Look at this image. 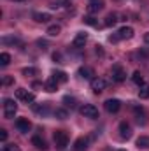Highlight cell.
<instances>
[{
	"mask_svg": "<svg viewBox=\"0 0 149 151\" xmlns=\"http://www.w3.org/2000/svg\"><path fill=\"white\" fill-rule=\"evenodd\" d=\"M53 141H54V146H56L58 150H65V148L69 146V135H67V132H63V130H56L54 135H53Z\"/></svg>",
	"mask_w": 149,
	"mask_h": 151,
	"instance_id": "1",
	"label": "cell"
},
{
	"mask_svg": "<svg viewBox=\"0 0 149 151\" xmlns=\"http://www.w3.org/2000/svg\"><path fill=\"white\" fill-rule=\"evenodd\" d=\"M16 113H18V104L12 99H5L4 100V116L7 119H11V118L16 116Z\"/></svg>",
	"mask_w": 149,
	"mask_h": 151,
	"instance_id": "2",
	"label": "cell"
},
{
	"mask_svg": "<svg viewBox=\"0 0 149 151\" xmlns=\"http://www.w3.org/2000/svg\"><path fill=\"white\" fill-rule=\"evenodd\" d=\"M81 114L84 118H90V119H97L98 118V109L93 106V104H84L81 107Z\"/></svg>",
	"mask_w": 149,
	"mask_h": 151,
	"instance_id": "3",
	"label": "cell"
},
{
	"mask_svg": "<svg viewBox=\"0 0 149 151\" xmlns=\"http://www.w3.org/2000/svg\"><path fill=\"white\" fill-rule=\"evenodd\" d=\"M112 81L114 83H123L125 79H126V72H125V69L121 67V65H114L112 67Z\"/></svg>",
	"mask_w": 149,
	"mask_h": 151,
	"instance_id": "4",
	"label": "cell"
},
{
	"mask_svg": "<svg viewBox=\"0 0 149 151\" xmlns=\"http://www.w3.org/2000/svg\"><path fill=\"white\" fill-rule=\"evenodd\" d=\"M105 111L111 114H116L119 109H121V102L117 100V99H109V100H105Z\"/></svg>",
	"mask_w": 149,
	"mask_h": 151,
	"instance_id": "5",
	"label": "cell"
},
{
	"mask_svg": "<svg viewBox=\"0 0 149 151\" xmlns=\"http://www.w3.org/2000/svg\"><path fill=\"white\" fill-rule=\"evenodd\" d=\"M105 86H107V83H105V79H102V77H95V79L91 81V90H93L95 93L104 91V90H105Z\"/></svg>",
	"mask_w": 149,
	"mask_h": 151,
	"instance_id": "6",
	"label": "cell"
},
{
	"mask_svg": "<svg viewBox=\"0 0 149 151\" xmlns=\"http://www.w3.org/2000/svg\"><path fill=\"white\" fill-rule=\"evenodd\" d=\"M16 128H18L19 132L27 134V132H30V128H32V123H30L27 118H18V119H16Z\"/></svg>",
	"mask_w": 149,
	"mask_h": 151,
	"instance_id": "7",
	"label": "cell"
},
{
	"mask_svg": "<svg viewBox=\"0 0 149 151\" xmlns=\"http://www.w3.org/2000/svg\"><path fill=\"white\" fill-rule=\"evenodd\" d=\"M133 114L139 125H146V109L140 106H133Z\"/></svg>",
	"mask_w": 149,
	"mask_h": 151,
	"instance_id": "8",
	"label": "cell"
},
{
	"mask_svg": "<svg viewBox=\"0 0 149 151\" xmlns=\"http://www.w3.org/2000/svg\"><path fill=\"white\" fill-rule=\"evenodd\" d=\"M86 40H88V35H86L84 32H79V34H77V35L74 37V42H72V46H74L75 49H81V47H84Z\"/></svg>",
	"mask_w": 149,
	"mask_h": 151,
	"instance_id": "9",
	"label": "cell"
},
{
	"mask_svg": "<svg viewBox=\"0 0 149 151\" xmlns=\"http://www.w3.org/2000/svg\"><path fill=\"white\" fill-rule=\"evenodd\" d=\"M119 135L123 139H130L132 137V127L126 123V121H121L119 123Z\"/></svg>",
	"mask_w": 149,
	"mask_h": 151,
	"instance_id": "10",
	"label": "cell"
},
{
	"mask_svg": "<svg viewBox=\"0 0 149 151\" xmlns=\"http://www.w3.org/2000/svg\"><path fill=\"white\" fill-rule=\"evenodd\" d=\"M100 9H104V0H90V4H88L90 12H98Z\"/></svg>",
	"mask_w": 149,
	"mask_h": 151,
	"instance_id": "11",
	"label": "cell"
},
{
	"mask_svg": "<svg viewBox=\"0 0 149 151\" xmlns=\"http://www.w3.org/2000/svg\"><path fill=\"white\" fill-rule=\"evenodd\" d=\"M79 76H81L82 79H90V81H93V79H95V77H93V76H95V70L90 69V67H81V69H79Z\"/></svg>",
	"mask_w": 149,
	"mask_h": 151,
	"instance_id": "12",
	"label": "cell"
},
{
	"mask_svg": "<svg viewBox=\"0 0 149 151\" xmlns=\"http://www.w3.org/2000/svg\"><path fill=\"white\" fill-rule=\"evenodd\" d=\"M88 150V139L86 137H79L74 142V151H86Z\"/></svg>",
	"mask_w": 149,
	"mask_h": 151,
	"instance_id": "13",
	"label": "cell"
},
{
	"mask_svg": "<svg viewBox=\"0 0 149 151\" xmlns=\"http://www.w3.org/2000/svg\"><path fill=\"white\" fill-rule=\"evenodd\" d=\"M117 37L119 39H132L133 37V28H132V27H123V28H119Z\"/></svg>",
	"mask_w": 149,
	"mask_h": 151,
	"instance_id": "14",
	"label": "cell"
},
{
	"mask_svg": "<svg viewBox=\"0 0 149 151\" xmlns=\"http://www.w3.org/2000/svg\"><path fill=\"white\" fill-rule=\"evenodd\" d=\"M44 88H46V91L53 93V91H56V90H58V81H56L54 77H51V79H47V81H46Z\"/></svg>",
	"mask_w": 149,
	"mask_h": 151,
	"instance_id": "15",
	"label": "cell"
},
{
	"mask_svg": "<svg viewBox=\"0 0 149 151\" xmlns=\"http://www.w3.org/2000/svg\"><path fill=\"white\" fill-rule=\"evenodd\" d=\"M32 144L37 148V150H40V151H46V141L42 139V137H39V135H35V137H32Z\"/></svg>",
	"mask_w": 149,
	"mask_h": 151,
	"instance_id": "16",
	"label": "cell"
},
{
	"mask_svg": "<svg viewBox=\"0 0 149 151\" xmlns=\"http://www.w3.org/2000/svg\"><path fill=\"white\" fill-rule=\"evenodd\" d=\"M34 19L37 23H47L51 19V14H47V12H34Z\"/></svg>",
	"mask_w": 149,
	"mask_h": 151,
	"instance_id": "17",
	"label": "cell"
},
{
	"mask_svg": "<svg viewBox=\"0 0 149 151\" xmlns=\"http://www.w3.org/2000/svg\"><path fill=\"white\" fill-rule=\"evenodd\" d=\"M137 148L149 150V137H146V135H140V137L137 139Z\"/></svg>",
	"mask_w": 149,
	"mask_h": 151,
	"instance_id": "18",
	"label": "cell"
},
{
	"mask_svg": "<svg viewBox=\"0 0 149 151\" xmlns=\"http://www.w3.org/2000/svg\"><path fill=\"white\" fill-rule=\"evenodd\" d=\"M53 77H54L58 83H67V79H69L67 74H65V72H62V70H54V72H53Z\"/></svg>",
	"mask_w": 149,
	"mask_h": 151,
	"instance_id": "19",
	"label": "cell"
},
{
	"mask_svg": "<svg viewBox=\"0 0 149 151\" xmlns=\"http://www.w3.org/2000/svg\"><path fill=\"white\" fill-rule=\"evenodd\" d=\"M60 32H62L60 25H51V27L47 28V35H51V37H56V35H60Z\"/></svg>",
	"mask_w": 149,
	"mask_h": 151,
	"instance_id": "20",
	"label": "cell"
},
{
	"mask_svg": "<svg viewBox=\"0 0 149 151\" xmlns=\"http://www.w3.org/2000/svg\"><path fill=\"white\" fill-rule=\"evenodd\" d=\"M63 104L67 106V107H70V109H75V106H77V100H75L74 97H63Z\"/></svg>",
	"mask_w": 149,
	"mask_h": 151,
	"instance_id": "21",
	"label": "cell"
},
{
	"mask_svg": "<svg viewBox=\"0 0 149 151\" xmlns=\"http://www.w3.org/2000/svg\"><path fill=\"white\" fill-rule=\"evenodd\" d=\"M139 97H140L142 100L149 99V84H142V86H140V90H139Z\"/></svg>",
	"mask_w": 149,
	"mask_h": 151,
	"instance_id": "22",
	"label": "cell"
},
{
	"mask_svg": "<svg viewBox=\"0 0 149 151\" xmlns=\"http://www.w3.org/2000/svg\"><path fill=\"white\" fill-rule=\"evenodd\" d=\"M51 111V107H49V104H44V106H40V107H35V113L40 114V116H47Z\"/></svg>",
	"mask_w": 149,
	"mask_h": 151,
	"instance_id": "23",
	"label": "cell"
},
{
	"mask_svg": "<svg viewBox=\"0 0 149 151\" xmlns=\"http://www.w3.org/2000/svg\"><path fill=\"white\" fill-rule=\"evenodd\" d=\"M117 21H119V19H117V14H109V16L105 18V27H114Z\"/></svg>",
	"mask_w": 149,
	"mask_h": 151,
	"instance_id": "24",
	"label": "cell"
},
{
	"mask_svg": "<svg viewBox=\"0 0 149 151\" xmlns=\"http://www.w3.org/2000/svg\"><path fill=\"white\" fill-rule=\"evenodd\" d=\"M9 63H11V55L9 53H2L0 55V65L2 67H7Z\"/></svg>",
	"mask_w": 149,
	"mask_h": 151,
	"instance_id": "25",
	"label": "cell"
},
{
	"mask_svg": "<svg viewBox=\"0 0 149 151\" xmlns=\"http://www.w3.org/2000/svg\"><path fill=\"white\" fill-rule=\"evenodd\" d=\"M132 79H133V83H135V84H139V86H142V84H144V79H142V74H140L139 70H135V72H133V76H132Z\"/></svg>",
	"mask_w": 149,
	"mask_h": 151,
	"instance_id": "26",
	"label": "cell"
},
{
	"mask_svg": "<svg viewBox=\"0 0 149 151\" xmlns=\"http://www.w3.org/2000/svg\"><path fill=\"white\" fill-rule=\"evenodd\" d=\"M28 95V91L25 90V88H18L16 90V99H19V100H25V97Z\"/></svg>",
	"mask_w": 149,
	"mask_h": 151,
	"instance_id": "27",
	"label": "cell"
},
{
	"mask_svg": "<svg viewBox=\"0 0 149 151\" xmlns=\"http://www.w3.org/2000/svg\"><path fill=\"white\" fill-rule=\"evenodd\" d=\"M54 116H56L58 119H65V118L69 116V113H67V109H56V111H54Z\"/></svg>",
	"mask_w": 149,
	"mask_h": 151,
	"instance_id": "28",
	"label": "cell"
},
{
	"mask_svg": "<svg viewBox=\"0 0 149 151\" xmlns=\"http://www.w3.org/2000/svg\"><path fill=\"white\" fill-rule=\"evenodd\" d=\"M84 23L90 25V27H97V25H98V21H97L93 16H86V18H84Z\"/></svg>",
	"mask_w": 149,
	"mask_h": 151,
	"instance_id": "29",
	"label": "cell"
},
{
	"mask_svg": "<svg viewBox=\"0 0 149 151\" xmlns=\"http://www.w3.org/2000/svg\"><path fill=\"white\" fill-rule=\"evenodd\" d=\"M63 5H69V2H67V0H54V2L51 4L53 9H58V7H63Z\"/></svg>",
	"mask_w": 149,
	"mask_h": 151,
	"instance_id": "30",
	"label": "cell"
},
{
	"mask_svg": "<svg viewBox=\"0 0 149 151\" xmlns=\"http://www.w3.org/2000/svg\"><path fill=\"white\" fill-rule=\"evenodd\" d=\"M37 74V69H34V67H27V69H23V76H35Z\"/></svg>",
	"mask_w": 149,
	"mask_h": 151,
	"instance_id": "31",
	"label": "cell"
},
{
	"mask_svg": "<svg viewBox=\"0 0 149 151\" xmlns=\"http://www.w3.org/2000/svg\"><path fill=\"white\" fill-rule=\"evenodd\" d=\"M2 151H19V150H18V146H16V144H7V146H4V148H2Z\"/></svg>",
	"mask_w": 149,
	"mask_h": 151,
	"instance_id": "32",
	"label": "cell"
},
{
	"mask_svg": "<svg viewBox=\"0 0 149 151\" xmlns=\"http://www.w3.org/2000/svg\"><path fill=\"white\" fill-rule=\"evenodd\" d=\"M34 100H35V95H34V93H28V95L25 97V100H23V102H27V104H32Z\"/></svg>",
	"mask_w": 149,
	"mask_h": 151,
	"instance_id": "33",
	"label": "cell"
},
{
	"mask_svg": "<svg viewBox=\"0 0 149 151\" xmlns=\"http://www.w3.org/2000/svg\"><path fill=\"white\" fill-rule=\"evenodd\" d=\"M2 83H4L5 86H9V84H12V83H14V79H12L11 76H7V77H4V81H2Z\"/></svg>",
	"mask_w": 149,
	"mask_h": 151,
	"instance_id": "34",
	"label": "cell"
},
{
	"mask_svg": "<svg viewBox=\"0 0 149 151\" xmlns=\"http://www.w3.org/2000/svg\"><path fill=\"white\" fill-rule=\"evenodd\" d=\"M0 141H7V130H0Z\"/></svg>",
	"mask_w": 149,
	"mask_h": 151,
	"instance_id": "35",
	"label": "cell"
},
{
	"mask_svg": "<svg viewBox=\"0 0 149 151\" xmlns=\"http://www.w3.org/2000/svg\"><path fill=\"white\" fill-rule=\"evenodd\" d=\"M53 60L58 62V63H62V55H60V53H54V55H53Z\"/></svg>",
	"mask_w": 149,
	"mask_h": 151,
	"instance_id": "36",
	"label": "cell"
},
{
	"mask_svg": "<svg viewBox=\"0 0 149 151\" xmlns=\"http://www.w3.org/2000/svg\"><path fill=\"white\" fill-rule=\"evenodd\" d=\"M109 40H111V42H117V40H121V39L117 37V35H111V37H109Z\"/></svg>",
	"mask_w": 149,
	"mask_h": 151,
	"instance_id": "37",
	"label": "cell"
},
{
	"mask_svg": "<svg viewBox=\"0 0 149 151\" xmlns=\"http://www.w3.org/2000/svg\"><path fill=\"white\" fill-rule=\"evenodd\" d=\"M37 44L42 47V49H46V40H37Z\"/></svg>",
	"mask_w": 149,
	"mask_h": 151,
	"instance_id": "38",
	"label": "cell"
},
{
	"mask_svg": "<svg viewBox=\"0 0 149 151\" xmlns=\"http://www.w3.org/2000/svg\"><path fill=\"white\" fill-rule=\"evenodd\" d=\"M144 42H146V44H149V32L144 35Z\"/></svg>",
	"mask_w": 149,
	"mask_h": 151,
	"instance_id": "39",
	"label": "cell"
},
{
	"mask_svg": "<svg viewBox=\"0 0 149 151\" xmlns=\"http://www.w3.org/2000/svg\"><path fill=\"white\" fill-rule=\"evenodd\" d=\"M16 2H23V0H16Z\"/></svg>",
	"mask_w": 149,
	"mask_h": 151,
	"instance_id": "40",
	"label": "cell"
},
{
	"mask_svg": "<svg viewBox=\"0 0 149 151\" xmlns=\"http://www.w3.org/2000/svg\"><path fill=\"white\" fill-rule=\"evenodd\" d=\"M119 151H125V150H119Z\"/></svg>",
	"mask_w": 149,
	"mask_h": 151,
	"instance_id": "41",
	"label": "cell"
}]
</instances>
